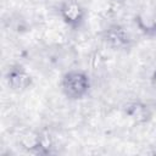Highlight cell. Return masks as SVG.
I'll use <instances>...</instances> for the list:
<instances>
[{"label": "cell", "instance_id": "cell-1", "mask_svg": "<svg viewBox=\"0 0 156 156\" xmlns=\"http://www.w3.org/2000/svg\"><path fill=\"white\" fill-rule=\"evenodd\" d=\"M90 78L89 76L79 69H72L66 72L60 82L61 90L63 95L69 100H80L90 90Z\"/></svg>", "mask_w": 156, "mask_h": 156}, {"label": "cell", "instance_id": "cell-2", "mask_svg": "<svg viewBox=\"0 0 156 156\" xmlns=\"http://www.w3.org/2000/svg\"><path fill=\"white\" fill-rule=\"evenodd\" d=\"M62 21L72 29H78L83 26L85 20L84 7L76 0H66L58 9Z\"/></svg>", "mask_w": 156, "mask_h": 156}, {"label": "cell", "instance_id": "cell-3", "mask_svg": "<svg viewBox=\"0 0 156 156\" xmlns=\"http://www.w3.org/2000/svg\"><path fill=\"white\" fill-rule=\"evenodd\" d=\"M5 79L9 88L17 93H22L29 89L33 83L32 76L21 65H12L11 67H9L5 74Z\"/></svg>", "mask_w": 156, "mask_h": 156}, {"label": "cell", "instance_id": "cell-5", "mask_svg": "<svg viewBox=\"0 0 156 156\" xmlns=\"http://www.w3.org/2000/svg\"><path fill=\"white\" fill-rule=\"evenodd\" d=\"M126 115L138 124L146 123L151 118V111L147 105L135 101L126 106Z\"/></svg>", "mask_w": 156, "mask_h": 156}, {"label": "cell", "instance_id": "cell-4", "mask_svg": "<svg viewBox=\"0 0 156 156\" xmlns=\"http://www.w3.org/2000/svg\"><path fill=\"white\" fill-rule=\"evenodd\" d=\"M104 41L115 50H124L130 46L132 39L127 29L119 24H111L102 34Z\"/></svg>", "mask_w": 156, "mask_h": 156}, {"label": "cell", "instance_id": "cell-7", "mask_svg": "<svg viewBox=\"0 0 156 156\" xmlns=\"http://www.w3.org/2000/svg\"><path fill=\"white\" fill-rule=\"evenodd\" d=\"M152 87H154V89H155V91H156V73H155L154 77H152Z\"/></svg>", "mask_w": 156, "mask_h": 156}, {"label": "cell", "instance_id": "cell-6", "mask_svg": "<svg viewBox=\"0 0 156 156\" xmlns=\"http://www.w3.org/2000/svg\"><path fill=\"white\" fill-rule=\"evenodd\" d=\"M138 24L145 33H156V16L155 15H139Z\"/></svg>", "mask_w": 156, "mask_h": 156}]
</instances>
